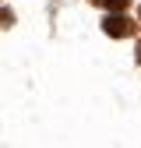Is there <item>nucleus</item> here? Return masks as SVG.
Masks as SVG:
<instances>
[{
    "mask_svg": "<svg viewBox=\"0 0 141 148\" xmlns=\"http://www.w3.org/2000/svg\"><path fill=\"white\" fill-rule=\"evenodd\" d=\"M92 4H95V7H106L110 14H120V11H127L131 0H92Z\"/></svg>",
    "mask_w": 141,
    "mask_h": 148,
    "instance_id": "nucleus-2",
    "label": "nucleus"
},
{
    "mask_svg": "<svg viewBox=\"0 0 141 148\" xmlns=\"http://www.w3.org/2000/svg\"><path fill=\"white\" fill-rule=\"evenodd\" d=\"M7 25H14V14H11V11H4V7H0V28H7Z\"/></svg>",
    "mask_w": 141,
    "mask_h": 148,
    "instance_id": "nucleus-3",
    "label": "nucleus"
},
{
    "mask_svg": "<svg viewBox=\"0 0 141 148\" xmlns=\"http://www.w3.org/2000/svg\"><path fill=\"white\" fill-rule=\"evenodd\" d=\"M138 21H131L127 14H106V21H102V32L106 35H113V39H127V35H134Z\"/></svg>",
    "mask_w": 141,
    "mask_h": 148,
    "instance_id": "nucleus-1",
    "label": "nucleus"
},
{
    "mask_svg": "<svg viewBox=\"0 0 141 148\" xmlns=\"http://www.w3.org/2000/svg\"><path fill=\"white\" fill-rule=\"evenodd\" d=\"M138 64H141V42H138Z\"/></svg>",
    "mask_w": 141,
    "mask_h": 148,
    "instance_id": "nucleus-4",
    "label": "nucleus"
}]
</instances>
